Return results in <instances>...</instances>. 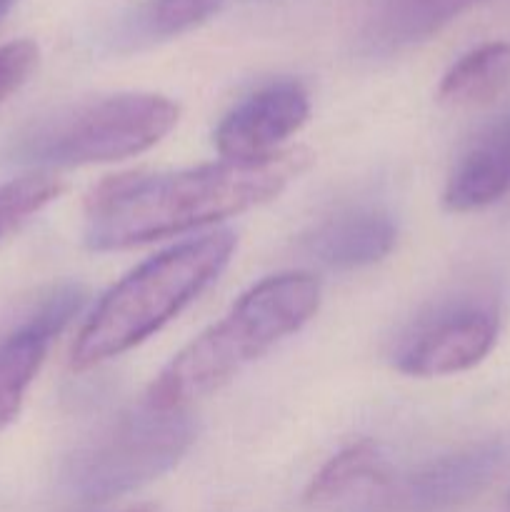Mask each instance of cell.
I'll use <instances>...</instances> for the list:
<instances>
[{"mask_svg":"<svg viewBox=\"0 0 510 512\" xmlns=\"http://www.w3.org/2000/svg\"><path fill=\"white\" fill-rule=\"evenodd\" d=\"M235 250L230 230L190 238L130 270L95 305L75 338L70 365L88 370L145 343L228 268Z\"/></svg>","mask_w":510,"mask_h":512,"instance_id":"3","label":"cell"},{"mask_svg":"<svg viewBox=\"0 0 510 512\" xmlns=\"http://www.w3.org/2000/svg\"><path fill=\"white\" fill-rule=\"evenodd\" d=\"M318 305L315 275L280 273L260 280L160 370L145 400L173 410L223 388L280 340L298 333L318 313Z\"/></svg>","mask_w":510,"mask_h":512,"instance_id":"2","label":"cell"},{"mask_svg":"<svg viewBox=\"0 0 510 512\" xmlns=\"http://www.w3.org/2000/svg\"><path fill=\"white\" fill-rule=\"evenodd\" d=\"M193 440L195 423L188 410H163L145 400L68 460L65 483L83 503L120 498L168 473Z\"/></svg>","mask_w":510,"mask_h":512,"instance_id":"5","label":"cell"},{"mask_svg":"<svg viewBox=\"0 0 510 512\" xmlns=\"http://www.w3.org/2000/svg\"><path fill=\"white\" fill-rule=\"evenodd\" d=\"M130 512H155L153 508H138V510H130Z\"/></svg>","mask_w":510,"mask_h":512,"instance_id":"18","label":"cell"},{"mask_svg":"<svg viewBox=\"0 0 510 512\" xmlns=\"http://www.w3.org/2000/svg\"><path fill=\"white\" fill-rule=\"evenodd\" d=\"M310 115V98L295 80H278L235 105L215 130V150L223 160L255 163L283 153Z\"/></svg>","mask_w":510,"mask_h":512,"instance_id":"7","label":"cell"},{"mask_svg":"<svg viewBox=\"0 0 510 512\" xmlns=\"http://www.w3.org/2000/svg\"><path fill=\"white\" fill-rule=\"evenodd\" d=\"M398 240L393 215L375 205H360L335 213L310 230L305 250L310 258L335 270L373 265L390 255Z\"/></svg>","mask_w":510,"mask_h":512,"instance_id":"10","label":"cell"},{"mask_svg":"<svg viewBox=\"0 0 510 512\" xmlns=\"http://www.w3.org/2000/svg\"><path fill=\"white\" fill-rule=\"evenodd\" d=\"M38 45L33 40H13L0 45V103L8 100L38 68Z\"/></svg>","mask_w":510,"mask_h":512,"instance_id":"16","label":"cell"},{"mask_svg":"<svg viewBox=\"0 0 510 512\" xmlns=\"http://www.w3.org/2000/svg\"><path fill=\"white\" fill-rule=\"evenodd\" d=\"M15 3H18V0H0V18H5Z\"/></svg>","mask_w":510,"mask_h":512,"instance_id":"17","label":"cell"},{"mask_svg":"<svg viewBox=\"0 0 510 512\" xmlns=\"http://www.w3.org/2000/svg\"><path fill=\"white\" fill-rule=\"evenodd\" d=\"M498 315L483 305H448L415 323L393 353V365L413 378L465 373L488 358L498 340Z\"/></svg>","mask_w":510,"mask_h":512,"instance_id":"6","label":"cell"},{"mask_svg":"<svg viewBox=\"0 0 510 512\" xmlns=\"http://www.w3.org/2000/svg\"><path fill=\"white\" fill-rule=\"evenodd\" d=\"M388 480V465L375 445L358 443L345 448L320 468L305 490L308 505H328L345 498L363 485H383Z\"/></svg>","mask_w":510,"mask_h":512,"instance_id":"13","label":"cell"},{"mask_svg":"<svg viewBox=\"0 0 510 512\" xmlns=\"http://www.w3.org/2000/svg\"><path fill=\"white\" fill-rule=\"evenodd\" d=\"M510 85V43L493 40L465 53L450 65L438 88L440 103L470 108L498 98Z\"/></svg>","mask_w":510,"mask_h":512,"instance_id":"12","label":"cell"},{"mask_svg":"<svg viewBox=\"0 0 510 512\" xmlns=\"http://www.w3.org/2000/svg\"><path fill=\"white\" fill-rule=\"evenodd\" d=\"M510 190V113L480 130L455 163L443 190L445 208L473 213L498 203Z\"/></svg>","mask_w":510,"mask_h":512,"instance_id":"11","label":"cell"},{"mask_svg":"<svg viewBox=\"0 0 510 512\" xmlns=\"http://www.w3.org/2000/svg\"><path fill=\"white\" fill-rule=\"evenodd\" d=\"M178 105L155 93H118L30 120L10 140V158L45 168L113 163L158 145L178 123Z\"/></svg>","mask_w":510,"mask_h":512,"instance_id":"4","label":"cell"},{"mask_svg":"<svg viewBox=\"0 0 510 512\" xmlns=\"http://www.w3.org/2000/svg\"><path fill=\"white\" fill-rule=\"evenodd\" d=\"M310 165L305 148L255 163H220L178 173H128L103 180L85 205V245L98 253L153 243L233 218L283 193Z\"/></svg>","mask_w":510,"mask_h":512,"instance_id":"1","label":"cell"},{"mask_svg":"<svg viewBox=\"0 0 510 512\" xmlns=\"http://www.w3.org/2000/svg\"><path fill=\"white\" fill-rule=\"evenodd\" d=\"M225 0H153L145 10V33L153 38H173L198 28L220 13Z\"/></svg>","mask_w":510,"mask_h":512,"instance_id":"15","label":"cell"},{"mask_svg":"<svg viewBox=\"0 0 510 512\" xmlns=\"http://www.w3.org/2000/svg\"><path fill=\"white\" fill-rule=\"evenodd\" d=\"M65 183L53 173H30L0 185V243L35 213L63 195Z\"/></svg>","mask_w":510,"mask_h":512,"instance_id":"14","label":"cell"},{"mask_svg":"<svg viewBox=\"0 0 510 512\" xmlns=\"http://www.w3.org/2000/svg\"><path fill=\"white\" fill-rule=\"evenodd\" d=\"M505 463L500 443H480L445 455L408 480L400 508L405 512H445L478 495Z\"/></svg>","mask_w":510,"mask_h":512,"instance_id":"9","label":"cell"},{"mask_svg":"<svg viewBox=\"0 0 510 512\" xmlns=\"http://www.w3.org/2000/svg\"><path fill=\"white\" fill-rule=\"evenodd\" d=\"M83 300L85 293L78 285L55 288L18 328L0 338V430L18 418L50 345L78 315Z\"/></svg>","mask_w":510,"mask_h":512,"instance_id":"8","label":"cell"}]
</instances>
